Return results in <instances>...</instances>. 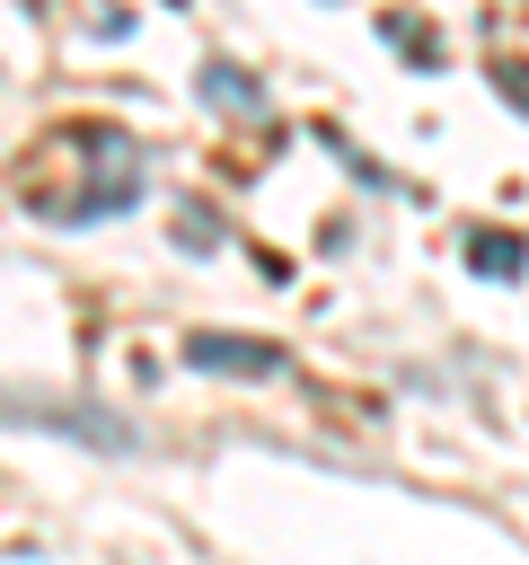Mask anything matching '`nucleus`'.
<instances>
[{"mask_svg":"<svg viewBox=\"0 0 529 565\" xmlns=\"http://www.w3.org/2000/svg\"><path fill=\"white\" fill-rule=\"evenodd\" d=\"M185 353L203 362V371H229V380H273L282 371V344H264V335H185Z\"/></svg>","mask_w":529,"mask_h":565,"instance_id":"3","label":"nucleus"},{"mask_svg":"<svg viewBox=\"0 0 529 565\" xmlns=\"http://www.w3.org/2000/svg\"><path fill=\"white\" fill-rule=\"evenodd\" d=\"M0 415L62 424V433H71V441H88V450H141V441H132V424H123V415H106V406H71V397H9V388H0Z\"/></svg>","mask_w":529,"mask_h":565,"instance_id":"2","label":"nucleus"},{"mask_svg":"<svg viewBox=\"0 0 529 565\" xmlns=\"http://www.w3.org/2000/svg\"><path fill=\"white\" fill-rule=\"evenodd\" d=\"M212 238H220V230H212V212H203V203H185V247H212Z\"/></svg>","mask_w":529,"mask_h":565,"instance_id":"6","label":"nucleus"},{"mask_svg":"<svg viewBox=\"0 0 529 565\" xmlns=\"http://www.w3.org/2000/svg\"><path fill=\"white\" fill-rule=\"evenodd\" d=\"M53 150H62V159H79V185H71L44 221L88 230V221H106V212H132V203H141V141H132V132H106V124H62V132H53Z\"/></svg>","mask_w":529,"mask_h":565,"instance_id":"1","label":"nucleus"},{"mask_svg":"<svg viewBox=\"0 0 529 565\" xmlns=\"http://www.w3.org/2000/svg\"><path fill=\"white\" fill-rule=\"evenodd\" d=\"M467 265L494 274V282H511V274H529V238H511V230H476V238H467Z\"/></svg>","mask_w":529,"mask_h":565,"instance_id":"4","label":"nucleus"},{"mask_svg":"<svg viewBox=\"0 0 529 565\" xmlns=\"http://www.w3.org/2000/svg\"><path fill=\"white\" fill-rule=\"evenodd\" d=\"M203 97H212V106H229V115H264V97H256V88H238V71H229V62H212V71H203Z\"/></svg>","mask_w":529,"mask_h":565,"instance_id":"5","label":"nucleus"},{"mask_svg":"<svg viewBox=\"0 0 529 565\" xmlns=\"http://www.w3.org/2000/svg\"><path fill=\"white\" fill-rule=\"evenodd\" d=\"M494 79H503V97H511V106H520V115H529V71H520V62H503V71H494Z\"/></svg>","mask_w":529,"mask_h":565,"instance_id":"7","label":"nucleus"}]
</instances>
